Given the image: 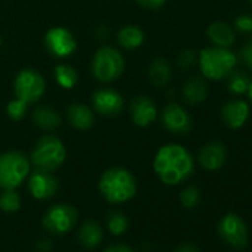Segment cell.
Masks as SVG:
<instances>
[{"mask_svg": "<svg viewBox=\"0 0 252 252\" xmlns=\"http://www.w3.org/2000/svg\"><path fill=\"white\" fill-rule=\"evenodd\" d=\"M153 169L163 184L177 186L191 177L194 159L186 147L169 143L158 150L153 160Z\"/></svg>", "mask_w": 252, "mask_h": 252, "instance_id": "obj_1", "label": "cell"}, {"mask_svg": "<svg viewBox=\"0 0 252 252\" xmlns=\"http://www.w3.org/2000/svg\"><path fill=\"white\" fill-rule=\"evenodd\" d=\"M102 197L110 203H125L137 194V180L128 169L113 166L107 169L98 183Z\"/></svg>", "mask_w": 252, "mask_h": 252, "instance_id": "obj_2", "label": "cell"}, {"mask_svg": "<svg viewBox=\"0 0 252 252\" xmlns=\"http://www.w3.org/2000/svg\"><path fill=\"white\" fill-rule=\"evenodd\" d=\"M197 64L202 76L208 80L225 79L237 65V57L230 48L209 46L199 52Z\"/></svg>", "mask_w": 252, "mask_h": 252, "instance_id": "obj_3", "label": "cell"}, {"mask_svg": "<svg viewBox=\"0 0 252 252\" xmlns=\"http://www.w3.org/2000/svg\"><path fill=\"white\" fill-rule=\"evenodd\" d=\"M65 158L67 152L63 141L54 135H45L36 143L30 156V163L39 171L55 172L63 166Z\"/></svg>", "mask_w": 252, "mask_h": 252, "instance_id": "obj_4", "label": "cell"}, {"mask_svg": "<svg viewBox=\"0 0 252 252\" xmlns=\"http://www.w3.org/2000/svg\"><path fill=\"white\" fill-rule=\"evenodd\" d=\"M30 159L18 152L11 150L0 155V189H17L30 175Z\"/></svg>", "mask_w": 252, "mask_h": 252, "instance_id": "obj_5", "label": "cell"}, {"mask_svg": "<svg viewBox=\"0 0 252 252\" xmlns=\"http://www.w3.org/2000/svg\"><path fill=\"white\" fill-rule=\"evenodd\" d=\"M123 70L125 60L117 49L111 46H102L95 52L91 64V71L96 80L102 83L113 82L123 74Z\"/></svg>", "mask_w": 252, "mask_h": 252, "instance_id": "obj_6", "label": "cell"}, {"mask_svg": "<svg viewBox=\"0 0 252 252\" xmlns=\"http://www.w3.org/2000/svg\"><path fill=\"white\" fill-rule=\"evenodd\" d=\"M45 89H46L45 79L37 70L24 68L14 79L15 96L27 104H33L39 101L43 96Z\"/></svg>", "mask_w": 252, "mask_h": 252, "instance_id": "obj_7", "label": "cell"}, {"mask_svg": "<svg viewBox=\"0 0 252 252\" xmlns=\"http://www.w3.org/2000/svg\"><path fill=\"white\" fill-rule=\"evenodd\" d=\"M77 217L79 215L74 206L67 203H57L45 212L42 224L49 233L63 236L73 230L77 222Z\"/></svg>", "mask_w": 252, "mask_h": 252, "instance_id": "obj_8", "label": "cell"}, {"mask_svg": "<svg viewBox=\"0 0 252 252\" xmlns=\"http://www.w3.org/2000/svg\"><path fill=\"white\" fill-rule=\"evenodd\" d=\"M220 237L233 249H243L249 242V230L242 217L234 212L225 214L217 225Z\"/></svg>", "mask_w": 252, "mask_h": 252, "instance_id": "obj_9", "label": "cell"}, {"mask_svg": "<svg viewBox=\"0 0 252 252\" xmlns=\"http://www.w3.org/2000/svg\"><path fill=\"white\" fill-rule=\"evenodd\" d=\"M45 48L54 58L63 60L76 52L77 42L67 29L54 27L45 34Z\"/></svg>", "mask_w": 252, "mask_h": 252, "instance_id": "obj_10", "label": "cell"}, {"mask_svg": "<svg viewBox=\"0 0 252 252\" xmlns=\"http://www.w3.org/2000/svg\"><path fill=\"white\" fill-rule=\"evenodd\" d=\"M162 125L174 135H186L191 131L193 120L184 107L177 102H169L162 110Z\"/></svg>", "mask_w": 252, "mask_h": 252, "instance_id": "obj_11", "label": "cell"}, {"mask_svg": "<svg viewBox=\"0 0 252 252\" xmlns=\"http://www.w3.org/2000/svg\"><path fill=\"white\" fill-rule=\"evenodd\" d=\"M29 191L37 200H49L58 191V180L52 172L36 169L29 177Z\"/></svg>", "mask_w": 252, "mask_h": 252, "instance_id": "obj_12", "label": "cell"}, {"mask_svg": "<svg viewBox=\"0 0 252 252\" xmlns=\"http://www.w3.org/2000/svg\"><path fill=\"white\" fill-rule=\"evenodd\" d=\"M249 114H251L249 104L240 98L227 101L221 108V120L231 131L242 129L249 119Z\"/></svg>", "mask_w": 252, "mask_h": 252, "instance_id": "obj_13", "label": "cell"}, {"mask_svg": "<svg viewBox=\"0 0 252 252\" xmlns=\"http://www.w3.org/2000/svg\"><path fill=\"white\" fill-rule=\"evenodd\" d=\"M92 107L102 116H116L123 110V98L116 89L101 88L92 95Z\"/></svg>", "mask_w": 252, "mask_h": 252, "instance_id": "obj_14", "label": "cell"}, {"mask_svg": "<svg viewBox=\"0 0 252 252\" xmlns=\"http://www.w3.org/2000/svg\"><path fill=\"white\" fill-rule=\"evenodd\" d=\"M227 160V147L221 141L206 143L197 153V162L205 171H218Z\"/></svg>", "mask_w": 252, "mask_h": 252, "instance_id": "obj_15", "label": "cell"}, {"mask_svg": "<svg viewBox=\"0 0 252 252\" xmlns=\"http://www.w3.org/2000/svg\"><path fill=\"white\" fill-rule=\"evenodd\" d=\"M129 113H131L132 122L137 126H140V128H147V126H150L158 117V107L152 98L138 95L131 101Z\"/></svg>", "mask_w": 252, "mask_h": 252, "instance_id": "obj_16", "label": "cell"}, {"mask_svg": "<svg viewBox=\"0 0 252 252\" xmlns=\"http://www.w3.org/2000/svg\"><path fill=\"white\" fill-rule=\"evenodd\" d=\"M206 37L212 46L231 48L236 42V32L225 21H214L206 29Z\"/></svg>", "mask_w": 252, "mask_h": 252, "instance_id": "obj_17", "label": "cell"}, {"mask_svg": "<svg viewBox=\"0 0 252 252\" xmlns=\"http://www.w3.org/2000/svg\"><path fill=\"white\" fill-rule=\"evenodd\" d=\"M183 101L187 105H199L208 98V83L203 77L193 76L187 79L181 89Z\"/></svg>", "mask_w": 252, "mask_h": 252, "instance_id": "obj_18", "label": "cell"}, {"mask_svg": "<svg viewBox=\"0 0 252 252\" xmlns=\"http://www.w3.org/2000/svg\"><path fill=\"white\" fill-rule=\"evenodd\" d=\"M67 119L73 128L79 131H88L94 126V113L85 104H71L67 110Z\"/></svg>", "mask_w": 252, "mask_h": 252, "instance_id": "obj_19", "label": "cell"}, {"mask_svg": "<svg viewBox=\"0 0 252 252\" xmlns=\"http://www.w3.org/2000/svg\"><path fill=\"white\" fill-rule=\"evenodd\" d=\"M104 233L101 225L94 220H86L80 224L77 239L85 249H95L102 242Z\"/></svg>", "mask_w": 252, "mask_h": 252, "instance_id": "obj_20", "label": "cell"}, {"mask_svg": "<svg viewBox=\"0 0 252 252\" xmlns=\"http://www.w3.org/2000/svg\"><path fill=\"white\" fill-rule=\"evenodd\" d=\"M149 79L156 88L168 85L172 79L171 64L165 58H155L149 65Z\"/></svg>", "mask_w": 252, "mask_h": 252, "instance_id": "obj_21", "label": "cell"}, {"mask_svg": "<svg viewBox=\"0 0 252 252\" xmlns=\"http://www.w3.org/2000/svg\"><path fill=\"white\" fill-rule=\"evenodd\" d=\"M33 123L36 126H39L40 129L55 131L57 128H60L61 117L52 107L40 105V107L34 108V111H33Z\"/></svg>", "mask_w": 252, "mask_h": 252, "instance_id": "obj_22", "label": "cell"}, {"mask_svg": "<svg viewBox=\"0 0 252 252\" xmlns=\"http://www.w3.org/2000/svg\"><path fill=\"white\" fill-rule=\"evenodd\" d=\"M144 32L137 26H125L117 33V43L126 51L140 48L144 43Z\"/></svg>", "mask_w": 252, "mask_h": 252, "instance_id": "obj_23", "label": "cell"}, {"mask_svg": "<svg viewBox=\"0 0 252 252\" xmlns=\"http://www.w3.org/2000/svg\"><path fill=\"white\" fill-rule=\"evenodd\" d=\"M227 91L234 95V96H242L248 92V88H249V76L243 71V70H239V68H234L227 77Z\"/></svg>", "mask_w": 252, "mask_h": 252, "instance_id": "obj_24", "label": "cell"}, {"mask_svg": "<svg viewBox=\"0 0 252 252\" xmlns=\"http://www.w3.org/2000/svg\"><path fill=\"white\" fill-rule=\"evenodd\" d=\"M54 76L57 83L64 89H73L79 82V74L76 68L67 64H58L54 70Z\"/></svg>", "mask_w": 252, "mask_h": 252, "instance_id": "obj_25", "label": "cell"}, {"mask_svg": "<svg viewBox=\"0 0 252 252\" xmlns=\"http://www.w3.org/2000/svg\"><path fill=\"white\" fill-rule=\"evenodd\" d=\"M107 228L111 234L120 236L129 228V220L120 211H110L107 214Z\"/></svg>", "mask_w": 252, "mask_h": 252, "instance_id": "obj_26", "label": "cell"}, {"mask_svg": "<svg viewBox=\"0 0 252 252\" xmlns=\"http://www.w3.org/2000/svg\"><path fill=\"white\" fill-rule=\"evenodd\" d=\"M21 208V197L15 189H3L0 193V209L6 214H14Z\"/></svg>", "mask_w": 252, "mask_h": 252, "instance_id": "obj_27", "label": "cell"}, {"mask_svg": "<svg viewBox=\"0 0 252 252\" xmlns=\"http://www.w3.org/2000/svg\"><path fill=\"white\" fill-rule=\"evenodd\" d=\"M180 202L186 209H193L200 202V190L196 186H187L180 193Z\"/></svg>", "mask_w": 252, "mask_h": 252, "instance_id": "obj_28", "label": "cell"}, {"mask_svg": "<svg viewBox=\"0 0 252 252\" xmlns=\"http://www.w3.org/2000/svg\"><path fill=\"white\" fill-rule=\"evenodd\" d=\"M27 102H24L20 98H15L12 101H9V104L6 105V113L9 116L11 120L14 122H20L24 119V116L27 114Z\"/></svg>", "mask_w": 252, "mask_h": 252, "instance_id": "obj_29", "label": "cell"}, {"mask_svg": "<svg viewBox=\"0 0 252 252\" xmlns=\"http://www.w3.org/2000/svg\"><path fill=\"white\" fill-rule=\"evenodd\" d=\"M234 32L240 33V34H251L252 33V17L246 15V14H240L234 18L233 26Z\"/></svg>", "mask_w": 252, "mask_h": 252, "instance_id": "obj_30", "label": "cell"}, {"mask_svg": "<svg viewBox=\"0 0 252 252\" xmlns=\"http://www.w3.org/2000/svg\"><path fill=\"white\" fill-rule=\"evenodd\" d=\"M196 61H197V54L193 49H184L177 58V65L183 70H189L196 64Z\"/></svg>", "mask_w": 252, "mask_h": 252, "instance_id": "obj_31", "label": "cell"}, {"mask_svg": "<svg viewBox=\"0 0 252 252\" xmlns=\"http://www.w3.org/2000/svg\"><path fill=\"white\" fill-rule=\"evenodd\" d=\"M236 57H237V64L240 63L248 70H252V42L242 45V48L239 49Z\"/></svg>", "mask_w": 252, "mask_h": 252, "instance_id": "obj_32", "label": "cell"}, {"mask_svg": "<svg viewBox=\"0 0 252 252\" xmlns=\"http://www.w3.org/2000/svg\"><path fill=\"white\" fill-rule=\"evenodd\" d=\"M137 3L146 9L156 11V9H160L162 6H165L166 0H137Z\"/></svg>", "mask_w": 252, "mask_h": 252, "instance_id": "obj_33", "label": "cell"}, {"mask_svg": "<svg viewBox=\"0 0 252 252\" xmlns=\"http://www.w3.org/2000/svg\"><path fill=\"white\" fill-rule=\"evenodd\" d=\"M102 252H134V249L125 243H114L107 246Z\"/></svg>", "mask_w": 252, "mask_h": 252, "instance_id": "obj_34", "label": "cell"}, {"mask_svg": "<svg viewBox=\"0 0 252 252\" xmlns=\"http://www.w3.org/2000/svg\"><path fill=\"white\" fill-rule=\"evenodd\" d=\"M174 252H199V249L193 243H183Z\"/></svg>", "mask_w": 252, "mask_h": 252, "instance_id": "obj_35", "label": "cell"}, {"mask_svg": "<svg viewBox=\"0 0 252 252\" xmlns=\"http://www.w3.org/2000/svg\"><path fill=\"white\" fill-rule=\"evenodd\" d=\"M248 98H249V101L252 102V79H251V82H249V88H248Z\"/></svg>", "mask_w": 252, "mask_h": 252, "instance_id": "obj_36", "label": "cell"}, {"mask_svg": "<svg viewBox=\"0 0 252 252\" xmlns=\"http://www.w3.org/2000/svg\"><path fill=\"white\" fill-rule=\"evenodd\" d=\"M248 2H249V5L252 6V0H248Z\"/></svg>", "mask_w": 252, "mask_h": 252, "instance_id": "obj_37", "label": "cell"}, {"mask_svg": "<svg viewBox=\"0 0 252 252\" xmlns=\"http://www.w3.org/2000/svg\"><path fill=\"white\" fill-rule=\"evenodd\" d=\"M0 48H2V39H0Z\"/></svg>", "mask_w": 252, "mask_h": 252, "instance_id": "obj_38", "label": "cell"}, {"mask_svg": "<svg viewBox=\"0 0 252 252\" xmlns=\"http://www.w3.org/2000/svg\"><path fill=\"white\" fill-rule=\"evenodd\" d=\"M251 34H252V33H251Z\"/></svg>", "mask_w": 252, "mask_h": 252, "instance_id": "obj_39", "label": "cell"}]
</instances>
